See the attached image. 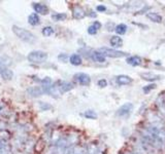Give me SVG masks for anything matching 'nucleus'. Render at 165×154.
<instances>
[{
	"label": "nucleus",
	"mask_w": 165,
	"mask_h": 154,
	"mask_svg": "<svg viewBox=\"0 0 165 154\" xmlns=\"http://www.w3.org/2000/svg\"><path fill=\"white\" fill-rule=\"evenodd\" d=\"M142 141L147 146L155 149H162L165 146V130L158 126L145 127Z\"/></svg>",
	"instance_id": "nucleus-1"
},
{
	"label": "nucleus",
	"mask_w": 165,
	"mask_h": 154,
	"mask_svg": "<svg viewBox=\"0 0 165 154\" xmlns=\"http://www.w3.org/2000/svg\"><path fill=\"white\" fill-rule=\"evenodd\" d=\"M12 32L19 39H21L24 42L27 43H33L36 41V37L33 33H31L29 30H26L24 28H21L19 26H12Z\"/></svg>",
	"instance_id": "nucleus-2"
},
{
	"label": "nucleus",
	"mask_w": 165,
	"mask_h": 154,
	"mask_svg": "<svg viewBox=\"0 0 165 154\" xmlns=\"http://www.w3.org/2000/svg\"><path fill=\"white\" fill-rule=\"evenodd\" d=\"M27 59L32 64H43L48 59V53L43 50H33L28 54Z\"/></svg>",
	"instance_id": "nucleus-3"
},
{
	"label": "nucleus",
	"mask_w": 165,
	"mask_h": 154,
	"mask_svg": "<svg viewBox=\"0 0 165 154\" xmlns=\"http://www.w3.org/2000/svg\"><path fill=\"white\" fill-rule=\"evenodd\" d=\"M99 51L104 57H109V58H123L127 54L126 53H124V51L112 49H108V47H101V49H99Z\"/></svg>",
	"instance_id": "nucleus-4"
},
{
	"label": "nucleus",
	"mask_w": 165,
	"mask_h": 154,
	"mask_svg": "<svg viewBox=\"0 0 165 154\" xmlns=\"http://www.w3.org/2000/svg\"><path fill=\"white\" fill-rule=\"evenodd\" d=\"M132 109H133V104H132V103H126V104L122 105L121 107L118 109L117 115L120 117H127L130 115Z\"/></svg>",
	"instance_id": "nucleus-5"
},
{
	"label": "nucleus",
	"mask_w": 165,
	"mask_h": 154,
	"mask_svg": "<svg viewBox=\"0 0 165 154\" xmlns=\"http://www.w3.org/2000/svg\"><path fill=\"white\" fill-rule=\"evenodd\" d=\"M74 78H76V80L80 85H84V86L89 85L90 82H91V77L88 74H86V73H76L74 75Z\"/></svg>",
	"instance_id": "nucleus-6"
},
{
	"label": "nucleus",
	"mask_w": 165,
	"mask_h": 154,
	"mask_svg": "<svg viewBox=\"0 0 165 154\" xmlns=\"http://www.w3.org/2000/svg\"><path fill=\"white\" fill-rule=\"evenodd\" d=\"M34 11L36 14H40V15H47L48 12V8L46 4H43V3H33L32 4Z\"/></svg>",
	"instance_id": "nucleus-7"
},
{
	"label": "nucleus",
	"mask_w": 165,
	"mask_h": 154,
	"mask_svg": "<svg viewBox=\"0 0 165 154\" xmlns=\"http://www.w3.org/2000/svg\"><path fill=\"white\" fill-rule=\"evenodd\" d=\"M72 15L74 19H76V20H82L83 18H85L86 12H85V11H84L83 7L76 5V6H74V8L72 11Z\"/></svg>",
	"instance_id": "nucleus-8"
},
{
	"label": "nucleus",
	"mask_w": 165,
	"mask_h": 154,
	"mask_svg": "<svg viewBox=\"0 0 165 154\" xmlns=\"http://www.w3.org/2000/svg\"><path fill=\"white\" fill-rule=\"evenodd\" d=\"M44 88H39V86H32V88H29L27 89V92L29 95L31 96V97H38V96L43 95V92H44Z\"/></svg>",
	"instance_id": "nucleus-9"
},
{
	"label": "nucleus",
	"mask_w": 165,
	"mask_h": 154,
	"mask_svg": "<svg viewBox=\"0 0 165 154\" xmlns=\"http://www.w3.org/2000/svg\"><path fill=\"white\" fill-rule=\"evenodd\" d=\"M132 81H133V79L128 75L122 74L117 77V82L120 85H128V84H130V83H132Z\"/></svg>",
	"instance_id": "nucleus-10"
},
{
	"label": "nucleus",
	"mask_w": 165,
	"mask_h": 154,
	"mask_svg": "<svg viewBox=\"0 0 165 154\" xmlns=\"http://www.w3.org/2000/svg\"><path fill=\"white\" fill-rule=\"evenodd\" d=\"M126 62H127L128 65L136 67V66H140V64L142 63V60H141V58L138 57V56H132V57L127 58Z\"/></svg>",
	"instance_id": "nucleus-11"
},
{
	"label": "nucleus",
	"mask_w": 165,
	"mask_h": 154,
	"mask_svg": "<svg viewBox=\"0 0 165 154\" xmlns=\"http://www.w3.org/2000/svg\"><path fill=\"white\" fill-rule=\"evenodd\" d=\"M58 88H59L60 94H64V92H67L71 91L73 88V85L71 84L70 82H66V81H62L60 82V84L58 85Z\"/></svg>",
	"instance_id": "nucleus-12"
},
{
	"label": "nucleus",
	"mask_w": 165,
	"mask_h": 154,
	"mask_svg": "<svg viewBox=\"0 0 165 154\" xmlns=\"http://www.w3.org/2000/svg\"><path fill=\"white\" fill-rule=\"evenodd\" d=\"M156 105L158 109H159V111L162 113L163 115H165V97L163 95H161L160 97L157 98V101H156Z\"/></svg>",
	"instance_id": "nucleus-13"
},
{
	"label": "nucleus",
	"mask_w": 165,
	"mask_h": 154,
	"mask_svg": "<svg viewBox=\"0 0 165 154\" xmlns=\"http://www.w3.org/2000/svg\"><path fill=\"white\" fill-rule=\"evenodd\" d=\"M140 77L142 79L147 80V81H155V80H158L160 79V76L157 75V74H154V73H150V72H147V73H141Z\"/></svg>",
	"instance_id": "nucleus-14"
},
{
	"label": "nucleus",
	"mask_w": 165,
	"mask_h": 154,
	"mask_svg": "<svg viewBox=\"0 0 165 154\" xmlns=\"http://www.w3.org/2000/svg\"><path fill=\"white\" fill-rule=\"evenodd\" d=\"M92 60L96 63H104L105 62V57L100 53V51H93L92 53Z\"/></svg>",
	"instance_id": "nucleus-15"
},
{
	"label": "nucleus",
	"mask_w": 165,
	"mask_h": 154,
	"mask_svg": "<svg viewBox=\"0 0 165 154\" xmlns=\"http://www.w3.org/2000/svg\"><path fill=\"white\" fill-rule=\"evenodd\" d=\"M109 42H111V45L115 47V49H118V47H121L123 45V39L121 37H119L118 35L117 36H112L111 40H109Z\"/></svg>",
	"instance_id": "nucleus-16"
},
{
	"label": "nucleus",
	"mask_w": 165,
	"mask_h": 154,
	"mask_svg": "<svg viewBox=\"0 0 165 154\" xmlns=\"http://www.w3.org/2000/svg\"><path fill=\"white\" fill-rule=\"evenodd\" d=\"M69 62H70L71 65H73V66H80V64L83 63V60H82V58H80V54L74 53V54H71L70 56Z\"/></svg>",
	"instance_id": "nucleus-17"
},
{
	"label": "nucleus",
	"mask_w": 165,
	"mask_h": 154,
	"mask_svg": "<svg viewBox=\"0 0 165 154\" xmlns=\"http://www.w3.org/2000/svg\"><path fill=\"white\" fill-rule=\"evenodd\" d=\"M147 18L150 19L152 22H154V23H161L162 22V17H161L160 15L156 14V12H148L147 14Z\"/></svg>",
	"instance_id": "nucleus-18"
},
{
	"label": "nucleus",
	"mask_w": 165,
	"mask_h": 154,
	"mask_svg": "<svg viewBox=\"0 0 165 154\" xmlns=\"http://www.w3.org/2000/svg\"><path fill=\"white\" fill-rule=\"evenodd\" d=\"M28 23L31 26H37L40 23V19L37 14H31L28 17Z\"/></svg>",
	"instance_id": "nucleus-19"
},
{
	"label": "nucleus",
	"mask_w": 165,
	"mask_h": 154,
	"mask_svg": "<svg viewBox=\"0 0 165 154\" xmlns=\"http://www.w3.org/2000/svg\"><path fill=\"white\" fill-rule=\"evenodd\" d=\"M0 75H1V77L4 80H11L12 78V76H14V72H12L11 69L5 68L0 72Z\"/></svg>",
	"instance_id": "nucleus-20"
},
{
	"label": "nucleus",
	"mask_w": 165,
	"mask_h": 154,
	"mask_svg": "<svg viewBox=\"0 0 165 154\" xmlns=\"http://www.w3.org/2000/svg\"><path fill=\"white\" fill-rule=\"evenodd\" d=\"M127 26L125 24H119L118 26H116L115 31L117 32V34L119 35H124L126 32H127Z\"/></svg>",
	"instance_id": "nucleus-21"
},
{
	"label": "nucleus",
	"mask_w": 165,
	"mask_h": 154,
	"mask_svg": "<svg viewBox=\"0 0 165 154\" xmlns=\"http://www.w3.org/2000/svg\"><path fill=\"white\" fill-rule=\"evenodd\" d=\"M84 116H85L86 118H88V119H96L97 118V114L95 111L93 110H87L84 112Z\"/></svg>",
	"instance_id": "nucleus-22"
},
{
	"label": "nucleus",
	"mask_w": 165,
	"mask_h": 154,
	"mask_svg": "<svg viewBox=\"0 0 165 154\" xmlns=\"http://www.w3.org/2000/svg\"><path fill=\"white\" fill-rule=\"evenodd\" d=\"M67 18V15L66 14H63V12H61V14H55L52 15V19H53L54 21H64L65 19Z\"/></svg>",
	"instance_id": "nucleus-23"
},
{
	"label": "nucleus",
	"mask_w": 165,
	"mask_h": 154,
	"mask_svg": "<svg viewBox=\"0 0 165 154\" xmlns=\"http://www.w3.org/2000/svg\"><path fill=\"white\" fill-rule=\"evenodd\" d=\"M8 63H9V62H8V59H7V58L0 57V72H1L3 69L6 68V66H7Z\"/></svg>",
	"instance_id": "nucleus-24"
},
{
	"label": "nucleus",
	"mask_w": 165,
	"mask_h": 154,
	"mask_svg": "<svg viewBox=\"0 0 165 154\" xmlns=\"http://www.w3.org/2000/svg\"><path fill=\"white\" fill-rule=\"evenodd\" d=\"M53 33H54V29L52 27H50V26H47V27H44L43 29V35L44 36L48 37V36H51Z\"/></svg>",
	"instance_id": "nucleus-25"
},
{
	"label": "nucleus",
	"mask_w": 165,
	"mask_h": 154,
	"mask_svg": "<svg viewBox=\"0 0 165 154\" xmlns=\"http://www.w3.org/2000/svg\"><path fill=\"white\" fill-rule=\"evenodd\" d=\"M157 88V85L155 84V83H152V84H149V85H145L142 88V91H144V94H148V92H150L151 91H153Z\"/></svg>",
	"instance_id": "nucleus-26"
},
{
	"label": "nucleus",
	"mask_w": 165,
	"mask_h": 154,
	"mask_svg": "<svg viewBox=\"0 0 165 154\" xmlns=\"http://www.w3.org/2000/svg\"><path fill=\"white\" fill-rule=\"evenodd\" d=\"M97 29L94 27L93 25H91V26H89V28H88V33L90 34V35H95L96 33H97Z\"/></svg>",
	"instance_id": "nucleus-27"
},
{
	"label": "nucleus",
	"mask_w": 165,
	"mask_h": 154,
	"mask_svg": "<svg viewBox=\"0 0 165 154\" xmlns=\"http://www.w3.org/2000/svg\"><path fill=\"white\" fill-rule=\"evenodd\" d=\"M98 86L100 88H105V86H108V82H106L105 79H101L98 81Z\"/></svg>",
	"instance_id": "nucleus-28"
},
{
	"label": "nucleus",
	"mask_w": 165,
	"mask_h": 154,
	"mask_svg": "<svg viewBox=\"0 0 165 154\" xmlns=\"http://www.w3.org/2000/svg\"><path fill=\"white\" fill-rule=\"evenodd\" d=\"M92 25L94 26V27L97 29V30H99V29H101V23H100V22H98V21H95L94 23H93Z\"/></svg>",
	"instance_id": "nucleus-29"
},
{
	"label": "nucleus",
	"mask_w": 165,
	"mask_h": 154,
	"mask_svg": "<svg viewBox=\"0 0 165 154\" xmlns=\"http://www.w3.org/2000/svg\"><path fill=\"white\" fill-rule=\"evenodd\" d=\"M40 108L41 109H44V110H46V109H50L51 108V106L50 105H47V104H44V102H40Z\"/></svg>",
	"instance_id": "nucleus-30"
},
{
	"label": "nucleus",
	"mask_w": 165,
	"mask_h": 154,
	"mask_svg": "<svg viewBox=\"0 0 165 154\" xmlns=\"http://www.w3.org/2000/svg\"><path fill=\"white\" fill-rule=\"evenodd\" d=\"M96 9H97V11H98L103 12V11H106V7H105L104 5H98V6H97V7H96Z\"/></svg>",
	"instance_id": "nucleus-31"
}]
</instances>
